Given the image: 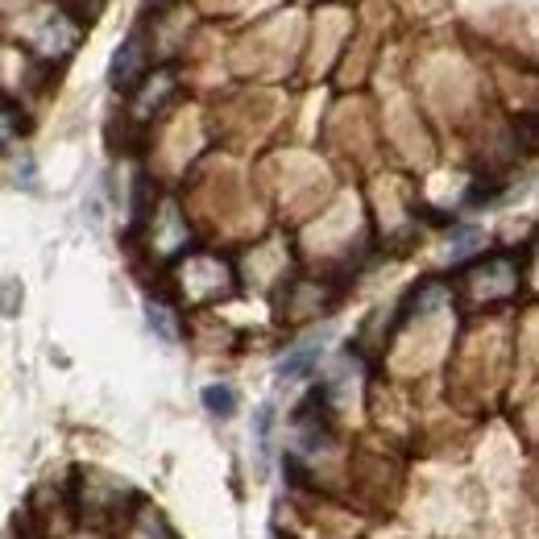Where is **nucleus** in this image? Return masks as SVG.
Listing matches in <instances>:
<instances>
[{
  "label": "nucleus",
  "mask_w": 539,
  "mask_h": 539,
  "mask_svg": "<svg viewBox=\"0 0 539 539\" xmlns=\"http://www.w3.org/2000/svg\"><path fill=\"white\" fill-rule=\"evenodd\" d=\"M200 403L216 415V419H229L233 411H237V390L233 386H204V394H200Z\"/></svg>",
  "instance_id": "obj_3"
},
{
  "label": "nucleus",
  "mask_w": 539,
  "mask_h": 539,
  "mask_svg": "<svg viewBox=\"0 0 539 539\" xmlns=\"http://www.w3.org/2000/svg\"><path fill=\"white\" fill-rule=\"evenodd\" d=\"M481 241H486V237H481V229H457V233H452V241H448V258L452 262L469 258L473 249H481Z\"/></svg>",
  "instance_id": "obj_5"
},
{
  "label": "nucleus",
  "mask_w": 539,
  "mask_h": 539,
  "mask_svg": "<svg viewBox=\"0 0 539 539\" xmlns=\"http://www.w3.org/2000/svg\"><path fill=\"white\" fill-rule=\"evenodd\" d=\"M170 88H175V75L162 71V75H158V92H154V83H150V88L137 96V117H150V108H158V104H162V96H166Z\"/></svg>",
  "instance_id": "obj_4"
},
{
  "label": "nucleus",
  "mask_w": 539,
  "mask_h": 539,
  "mask_svg": "<svg viewBox=\"0 0 539 539\" xmlns=\"http://www.w3.org/2000/svg\"><path fill=\"white\" fill-rule=\"evenodd\" d=\"M141 63H146V46H141V30H133L117 54H112V63H108V79H112V88H133L137 75H141Z\"/></svg>",
  "instance_id": "obj_1"
},
{
  "label": "nucleus",
  "mask_w": 539,
  "mask_h": 539,
  "mask_svg": "<svg viewBox=\"0 0 539 539\" xmlns=\"http://www.w3.org/2000/svg\"><path fill=\"white\" fill-rule=\"evenodd\" d=\"M270 428H274V407H262L258 419H253V432H258V448L262 457H270Z\"/></svg>",
  "instance_id": "obj_7"
},
{
  "label": "nucleus",
  "mask_w": 539,
  "mask_h": 539,
  "mask_svg": "<svg viewBox=\"0 0 539 539\" xmlns=\"http://www.w3.org/2000/svg\"><path fill=\"white\" fill-rule=\"evenodd\" d=\"M146 320H150V328L166 340V345H175V340H179V328L170 324V311L162 303H146Z\"/></svg>",
  "instance_id": "obj_6"
},
{
  "label": "nucleus",
  "mask_w": 539,
  "mask_h": 539,
  "mask_svg": "<svg viewBox=\"0 0 539 539\" xmlns=\"http://www.w3.org/2000/svg\"><path fill=\"white\" fill-rule=\"evenodd\" d=\"M320 353H324L320 340H303V345H299L295 353H287V361L278 365V378H282V382H299V378H307V374L320 365Z\"/></svg>",
  "instance_id": "obj_2"
}]
</instances>
